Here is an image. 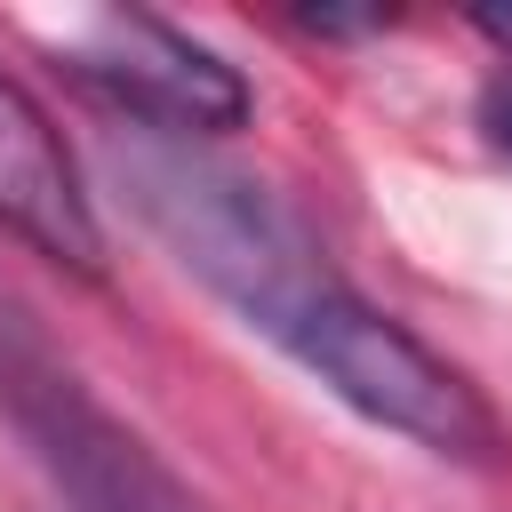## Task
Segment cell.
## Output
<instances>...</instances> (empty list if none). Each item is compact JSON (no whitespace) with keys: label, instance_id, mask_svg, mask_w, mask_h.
Returning a JSON list of instances; mask_svg holds the SVG:
<instances>
[{"label":"cell","instance_id":"1","mask_svg":"<svg viewBox=\"0 0 512 512\" xmlns=\"http://www.w3.org/2000/svg\"><path fill=\"white\" fill-rule=\"evenodd\" d=\"M104 176L128 200V216L168 248V264L200 280L248 336L288 352L328 400H344L352 416L432 456H464V464L496 456L488 400L432 344H416L392 312H376L336 272L328 240L272 184L200 152V136H168L136 120H112Z\"/></svg>","mask_w":512,"mask_h":512},{"label":"cell","instance_id":"2","mask_svg":"<svg viewBox=\"0 0 512 512\" xmlns=\"http://www.w3.org/2000/svg\"><path fill=\"white\" fill-rule=\"evenodd\" d=\"M48 40L64 72L112 104V120L168 128V136H208V128L248 120V80L216 48H200L192 32L144 8H88V16H64Z\"/></svg>","mask_w":512,"mask_h":512},{"label":"cell","instance_id":"3","mask_svg":"<svg viewBox=\"0 0 512 512\" xmlns=\"http://www.w3.org/2000/svg\"><path fill=\"white\" fill-rule=\"evenodd\" d=\"M0 400L8 416L32 432L40 464L56 472V488L72 496V512H208L112 408H96L80 392L72 368H56L40 344L8 336L0 344Z\"/></svg>","mask_w":512,"mask_h":512},{"label":"cell","instance_id":"4","mask_svg":"<svg viewBox=\"0 0 512 512\" xmlns=\"http://www.w3.org/2000/svg\"><path fill=\"white\" fill-rule=\"evenodd\" d=\"M0 224L16 240H32L48 264L96 280L104 272V224H96V200L56 136V120L0 72Z\"/></svg>","mask_w":512,"mask_h":512},{"label":"cell","instance_id":"5","mask_svg":"<svg viewBox=\"0 0 512 512\" xmlns=\"http://www.w3.org/2000/svg\"><path fill=\"white\" fill-rule=\"evenodd\" d=\"M496 136H504V152H512V96L496 104Z\"/></svg>","mask_w":512,"mask_h":512}]
</instances>
